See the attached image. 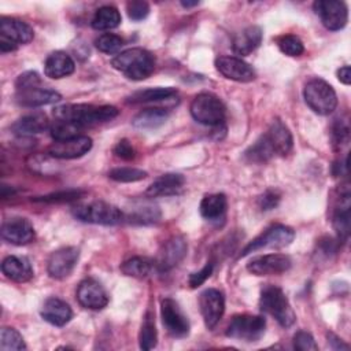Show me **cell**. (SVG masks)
Masks as SVG:
<instances>
[{"instance_id": "36", "label": "cell", "mask_w": 351, "mask_h": 351, "mask_svg": "<svg viewBox=\"0 0 351 351\" xmlns=\"http://www.w3.org/2000/svg\"><path fill=\"white\" fill-rule=\"evenodd\" d=\"M154 263L143 256H133L122 263L121 271L125 276L134 277V278H144L147 277L152 270Z\"/></svg>"}, {"instance_id": "41", "label": "cell", "mask_w": 351, "mask_h": 351, "mask_svg": "<svg viewBox=\"0 0 351 351\" xmlns=\"http://www.w3.org/2000/svg\"><path fill=\"white\" fill-rule=\"evenodd\" d=\"M277 45L280 51L288 56H299L304 52V45L302 40L295 34H284L278 37Z\"/></svg>"}, {"instance_id": "15", "label": "cell", "mask_w": 351, "mask_h": 351, "mask_svg": "<svg viewBox=\"0 0 351 351\" xmlns=\"http://www.w3.org/2000/svg\"><path fill=\"white\" fill-rule=\"evenodd\" d=\"M90 148H92L90 137L77 136L66 140L53 141L48 148V154L52 158H58V159H75L88 154Z\"/></svg>"}, {"instance_id": "2", "label": "cell", "mask_w": 351, "mask_h": 351, "mask_svg": "<svg viewBox=\"0 0 351 351\" xmlns=\"http://www.w3.org/2000/svg\"><path fill=\"white\" fill-rule=\"evenodd\" d=\"M111 64L126 78L141 81L149 77L155 69V56L144 48H129L119 52Z\"/></svg>"}, {"instance_id": "33", "label": "cell", "mask_w": 351, "mask_h": 351, "mask_svg": "<svg viewBox=\"0 0 351 351\" xmlns=\"http://www.w3.org/2000/svg\"><path fill=\"white\" fill-rule=\"evenodd\" d=\"M160 218V210L155 204H138L132 208V211L128 214L126 219L130 223H138V225H149L158 222Z\"/></svg>"}, {"instance_id": "23", "label": "cell", "mask_w": 351, "mask_h": 351, "mask_svg": "<svg viewBox=\"0 0 351 351\" xmlns=\"http://www.w3.org/2000/svg\"><path fill=\"white\" fill-rule=\"evenodd\" d=\"M41 317L51 325L55 326H63L66 325L71 317H73V311L71 307L62 299L59 298H48L41 310H40Z\"/></svg>"}, {"instance_id": "40", "label": "cell", "mask_w": 351, "mask_h": 351, "mask_svg": "<svg viewBox=\"0 0 351 351\" xmlns=\"http://www.w3.org/2000/svg\"><path fill=\"white\" fill-rule=\"evenodd\" d=\"M95 45L100 52L112 55V53H117L121 51V48L123 45V40L114 33H104V34H100L95 40Z\"/></svg>"}, {"instance_id": "5", "label": "cell", "mask_w": 351, "mask_h": 351, "mask_svg": "<svg viewBox=\"0 0 351 351\" xmlns=\"http://www.w3.org/2000/svg\"><path fill=\"white\" fill-rule=\"evenodd\" d=\"M192 118L206 126H221L226 117L222 100L213 93H199L189 107Z\"/></svg>"}, {"instance_id": "25", "label": "cell", "mask_w": 351, "mask_h": 351, "mask_svg": "<svg viewBox=\"0 0 351 351\" xmlns=\"http://www.w3.org/2000/svg\"><path fill=\"white\" fill-rule=\"evenodd\" d=\"M75 70V63L70 55L63 51H55L48 55L44 63V73L52 80L64 78L73 74Z\"/></svg>"}, {"instance_id": "45", "label": "cell", "mask_w": 351, "mask_h": 351, "mask_svg": "<svg viewBox=\"0 0 351 351\" xmlns=\"http://www.w3.org/2000/svg\"><path fill=\"white\" fill-rule=\"evenodd\" d=\"M126 11H128V16L132 21H143L148 16L149 14V5L145 1H140V0H134V1H129L126 4Z\"/></svg>"}, {"instance_id": "9", "label": "cell", "mask_w": 351, "mask_h": 351, "mask_svg": "<svg viewBox=\"0 0 351 351\" xmlns=\"http://www.w3.org/2000/svg\"><path fill=\"white\" fill-rule=\"evenodd\" d=\"M160 315H162L163 326L170 336L182 339L189 335L191 326H189L188 317L184 314L180 304L174 299L171 298L162 299Z\"/></svg>"}, {"instance_id": "39", "label": "cell", "mask_w": 351, "mask_h": 351, "mask_svg": "<svg viewBox=\"0 0 351 351\" xmlns=\"http://www.w3.org/2000/svg\"><path fill=\"white\" fill-rule=\"evenodd\" d=\"M108 177L117 182H136L147 177V171L136 167H115L110 170Z\"/></svg>"}, {"instance_id": "24", "label": "cell", "mask_w": 351, "mask_h": 351, "mask_svg": "<svg viewBox=\"0 0 351 351\" xmlns=\"http://www.w3.org/2000/svg\"><path fill=\"white\" fill-rule=\"evenodd\" d=\"M185 184V178L178 173H166L159 176L145 191L148 197L171 196L178 193Z\"/></svg>"}, {"instance_id": "20", "label": "cell", "mask_w": 351, "mask_h": 351, "mask_svg": "<svg viewBox=\"0 0 351 351\" xmlns=\"http://www.w3.org/2000/svg\"><path fill=\"white\" fill-rule=\"evenodd\" d=\"M0 37L12 41L15 45H22L33 40L34 32L25 21L3 16L0 19Z\"/></svg>"}, {"instance_id": "19", "label": "cell", "mask_w": 351, "mask_h": 351, "mask_svg": "<svg viewBox=\"0 0 351 351\" xmlns=\"http://www.w3.org/2000/svg\"><path fill=\"white\" fill-rule=\"evenodd\" d=\"M332 225L337 233L339 241H346L350 236V189L348 184L340 191L336 207L332 215Z\"/></svg>"}, {"instance_id": "49", "label": "cell", "mask_w": 351, "mask_h": 351, "mask_svg": "<svg viewBox=\"0 0 351 351\" xmlns=\"http://www.w3.org/2000/svg\"><path fill=\"white\" fill-rule=\"evenodd\" d=\"M114 154H115V156H118L121 159L130 160V159L134 158V148L132 147V144L126 138H122L114 147Z\"/></svg>"}, {"instance_id": "50", "label": "cell", "mask_w": 351, "mask_h": 351, "mask_svg": "<svg viewBox=\"0 0 351 351\" xmlns=\"http://www.w3.org/2000/svg\"><path fill=\"white\" fill-rule=\"evenodd\" d=\"M337 78L340 82H343L344 85H350L351 84V67L350 66H343L337 70Z\"/></svg>"}, {"instance_id": "7", "label": "cell", "mask_w": 351, "mask_h": 351, "mask_svg": "<svg viewBox=\"0 0 351 351\" xmlns=\"http://www.w3.org/2000/svg\"><path fill=\"white\" fill-rule=\"evenodd\" d=\"M266 329V319L262 315L239 314L232 318L226 328V336L243 341H258Z\"/></svg>"}, {"instance_id": "51", "label": "cell", "mask_w": 351, "mask_h": 351, "mask_svg": "<svg viewBox=\"0 0 351 351\" xmlns=\"http://www.w3.org/2000/svg\"><path fill=\"white\" fill-rule=\"evenodd\" d=\"M328 341L333 350H348V346L333 333H328Z\"/></svg>"}, {"instance_id": "44", "label": "cell", "mask_w": 351, "mask_h": 351, "mask_svg": "<svg viewBox=\"0 0 351 351\" xmlns=\"http://www.w3.org/2000/svg\"><path fill=\"white\" fill-rule=\"evenodd\" d=\"M293 348L299 351H317L318 346L310 332L299 330L293 336Z\"/></svg>"}, {"instance_id": "12", "label": "cell", "mask_w": 351, "mask_h": 351, "mask_svg": "<svg viewBox=\"0 0 351 351\" xmlns=\"http://www.w3.org/2000/svg\"><path fill=\"white\" fill-rule=\"evenodd\" d=\"M292 261L285 254H266L252 258L247 263V270L255 276H274L291 269Z\"/></svg>"}, {"instance_id": "38", "label": "cell", "mask_w": 351, "mask_h": 351, "mask_svg": "<svg viewBox=\"0 0 351 351\" xmlns=\"http://www.w3.org/2000/svg\"><path fill=\"white\" fill-rule=\"evenodd\" d=\"M0 350L1 351L26 350V344L23 341L22 335L16 329L4 326L0 333Z\"/></svg>"}, {"instance_id": "17", "label": "cell", "mask_w": 351, "mask_h": 351, "mask_svg": "<svg viewBox=\"0 0 351 351\" xmlns=\"http://www.w3.org/2000/svg\"><path fill=\"white\" fill-rule=\"evenodd\" d=\"M186 241L182 236L170 237L159 250L156 258V267L159 271H169L176 267L186 255Z\"/></svg>"}, {"instance_id": "43", "label": "cell", "mask_w": 351, "mask_h": 351, "mask_svg": "<svg viewBox=\"0 0 351 351\" xmlns=\"http://www.w3.org/2000/svg\"><path fill=\"white\" fill-rule=\"evenodd\" d=\"M350 138V126L346 119H335L332 125V140L333 144L336 145H343L347 144Z\"/></svg>"}, {"instance_id": "4", "label": "cell", "mask_w": 351, "mask_h": 351, "mask_svg": "<svg viewBox=\"0 0 351 351\" xmlns=\"http://www.w3.org/2000/svg\"><path fill=\"white\" fill-rule=\"evenodd\" d=\"M71 214L81 222L104 226L118 225L123 221V214L117 206L100 200L77 204L71 208Z\"/></svg>"}, {"instance_id": "52", "label": "cell", "mask_w": 351, "mask_h": 351, "mask_svg": "<svg viewBox=\"0 0 351 351\" xmlns=\"http://www.w3.org/2000/svg\"><path fill=\"white\" fill-rule=\"evenodd\" d=\"M197 4H199V1H181V5L184 8H191V7H195Z\"/></svg>"}, {"instance_id": "18", "label": "cell", "mask_w": 351, "mask_h": 351, "mask_svg": "<svg viewBox=\"0 0 351 351\" xmlns=\"http://www.w3.org/2000/svg\"><path fill=\"white\" fill-rule=\"evenodd\" d=\"M78 303L89 310H101L108 304L106 289L93 278L82 280L77 288Z\"/></svg>"}, {"instance_id": "46", "label": "cell", "mask_w": 351, "mask_h": 351, "mask_svg": "<svg viewBox=\"0 0 351 351\" xmlns=\"http://www.w3.org/2000/svg\"><path fill=\"white\" fill-rule=\"evenodd\" d=\"M41 86V78L36 71H25L18 75L15 81V88L16 90H23V89H30Z\"/></svg>"}, {"instance_id": "29", "label": "cell", "mask_w": 351, "mask_h": 351, "mask_svg": "<svg viewBox=\"0 0 351 351\" xmlns=\"http://www.w3.org/2000/svg\"><path fill=\"white\" fill-rule=\"evenodd\" d=\"M49 126L51 123L48 118L41 112H36V114L25 115L18 121H15L11 125V130L19 136H30V134L43 133L47 129H49Z\"/></svg>"}, {"instance_id": "8", "label": "cell", "mask_w": 351, "mask_h": 351, "mask_svg": "<svg viewBox=\"0 0 351 351\" xmlns=\"http://www.w3.org/2000/svg\"><path fill=\"white\" fill-rule=\"evenodd\" d=\"M295 239V230L287 225H273L267 228L262 234L255 237L241 252L240 258L247 256L251 252L263 248H282L289 245Z\"/></svg>"}, {"instance_id": "26", "label": "cell", "mask_w": 351, "mask_h": 351, "mask_svg": "<svg viewBox=\"0 0 351 351\" xmlns=\"http://www.w3.org/2000/svg\"><path fill=\"white\" fill-rule=\"evenodd\" d=\"M3 274L15 281V282H26L33 277V269L27 258L10 255L1 263Z\"/></svg>"}, {"instance_id": "28", "label": "cell", "mask_w": 351, "mask_h": 351, "mask_svg": "<svg viewBox=\"0 0 351 351\" xmlns=\"http://www.w3.org/2000/svg\"><path fill=\"white\" fill-rule=\"evenodd\" d=\"M228 208V200L223 193H211L206 195L199 206L200 215L210 221V222H218L225 218Z\"/></svg>"}, {"instance_id": "37", "label": "cell", "mask_w": 351, "mask_h": 351, "mask_svg": "<svg viewBox=\"0 0 351 351\" xmlns=\"http://www.w3.org/2000/svg\"><path fill=\"white\" fill-rule=\"evenodd\" d=\"M81 129L82 128L74 122L55 119V122L49 126V133H51L52 138H55V141H59V140H66V138L81 136L80 134Z\"/></svg>"}, {"instance_id": "11", "label": "cell", "mask_w": 351, "mask_h": 351, "mask_svg": "<svg viewBox=\"0 0 351 351\" xmlns=\"http://www.w3.org/2000/svg\"><path fill=\"white\" fill-rule=\"evenodd\" d=\"M199 307L207 329H214L225 313V298L221 291L208 288L200 293Z\"/></svg>"}, {"instance_id": "48", "label": "cell", "mask_w": 351, "mask_h": 351, "mask_svg": "<svg viewBox=\"0 0 351 351\" xmlns=\"http://www.w3.org/2000/svg\"><path fill=\"white\" fill-rule=\"evenodd\" d=\"M213 269H214V263L213 262H207L199 271H195L189 276V287L191 288H197L200 287L213 273Z\"/></svg>"}, {"instance_id": "21", "label": "cell", "mask_w": 351, "mask_h": 351, "mask_svg": "<svg viewBox=\"0 0 351 351\" xmlns=\"http://www.w3.org/2000/svg\"><path fill=\"white\" fill-rule=\"evenodd\" d=\"M60 99H62V96L56 90L44 89L41 86L16 90V93H15L16 103L23 107H40V106L56 103Z\"/></svg>"}, {"instance_id": "14", "label": "cell", "mask_w": 351, "mask_h": 351, "mask_svg": "<svg viewBox=\"0 0 351 351\" xmlns=\"http://www.w3.org/2000/svg\"><path fill=\"white\" fill-rule=\"evenodd\" d=\"M215 67L225 78L237 82H251L256 77L252 66L237 56H218Z\"/></svg>"}, {"instance_id": "1", "label": "cell", "mask_w": 351, "mask_h": 351, "mask_svg": "<svg viewBox=\"0 0 351 351\" xmlns=\"http://www.w3.org/2000/svg\"><path fill=\"white\" fill-rule=\"evenodd\" d=\"M118 108L114 106H93V104H63L53 108L55 119L69 121L81 128L104 123L118 115Z\"/></svg>"}, {"instance_id": "32", "label": "cell", "mask_w": 351, "mask_h": 351, "mask_svg": "<svg viewBox=\"0 0 351 351\" xmlns=\"http://www.w3.org/2000/svg\"><path fill=\"white\" fill-rule=\"evenodd\" d=\"M177 93V90L171 86L166 88H147L141 90L133 92L129 97V103H149V101H160V100H167L173 97Z\"/></svg>"}, {"instance_id": "31", "label": "cell", "mask_w": 351, "mask_h": 351, "mask_svg": "<svg viewBox=\"0 0 351 351\" xmlns=\"http://www.w3.org/2000/svg\"><path fill=\"white\" fill-rule=\"evenodd\" d=\"M119 23H121V14L118 8L112 5H103L97 8L90 22L95 30H111L118 27Z\"/></svg>"}, {"instance_id": "22", "label": "cell", "mask_w": 351, "mask_h": 351, "mask_svg": "<svg viewBox=\"0 0 351 351\" xmlns=\"http://www.w3.org/2000/svg\"><path fill=\"white\" fill-rule=\"evenodd\" d=\"M265 136L267 137L274 154L285 156L291 152L293 145L292 133L281 119H274Z\"/></svg>"}, {"instance_id": "34", "label": "cell", "mask_w": 351, "mask_h": 351, "mask_svg": "<svg viewBox=\"0 0 351 351\" xmlns=\"http://www.w3.org/2000/svg\"><path fill=\"white\" fill-rule=\"evenodd\" d=\"M274 155V151L265 134H262L248 149L244 152V159L250 163H265Z\"/></svg>"}, {"instance_id": "35", "label": "cell", "mask_w": 351, "mask_h": 351, "mask_svg": "<svg viewBox=\"0 0 351 351\" xmlns=\"http://www.w3.org/2000/svg\"><path fill=\"white\" fill-rule=\"evenodd\" d=\"M138 341H140V348L141 350H152L156 343H158V333H156V326H155V314L148 310L144 315L140 335H138Z\"/></svg>"}, {"instance_id": "6", "label": "cell", "mask_w": 351, "mask_h": 351, "mask_svg": "<svg viewBox=\"0 0 351 351\" xmlns=\"http://www.w3.org/2000/svg\"><path fill=\"white\" fill-rule=\"evenodd\" d=\"M303 97L306 104L319 115H329L337 107L335 89L321 78H313L304 85Z\"/></svg>"}, {"instance_id": "13", "label": "cell", "mask_w": 351, "mask_h": 351, "mask_svg": "<svg viewBox=\"0 0 351 351\" xmlns=\"http://www.w3.org/2000/svg\"><path fill=\"white\" fill-rule=\"evenodd\" d=\"M80 258L77 247H63L53 251L48 259L47 270L52 278L62 280L71 274Z\"/></svg>"}, {"instance_id": "3", "label": "cell", "mask_w": 351, "mask_h": 351, "mask_svg": "<svg viewBox=\"0 0 351 351\" xmlns=\"http://www.w3.org/2000/svg\"><path fill=\"white\" fill-rule=\"evenodd\" d=\"M259 308L262 313L271 315L282 328L292 326L296 319L288 298L285 296L282 289L276 285H265L262 288Z\"/></svg>"}, {"instance_id": "30", "label": "cell", "mask_w": 351, "mask_h": 351, "mask_svg": "<svg viewBox=\"0 0 351 351\" xmlns=\"http://www.w3.org/2000/svg\"><path fill=\"white\" fill-rule=\"evenodd\" d=\"M169 118V112L165 108L154 107L140 111L132 121L133 126L143 130H152L163 125Z\"/></svg>"}, {"instance_id": "10", "label": "cell", "mask_w": 351, "mask_h": 351, "mask_svg": "<svg viewBox=\"0 0 351 351\" xmlns=\"http://www.w3.org/2000/svg\"><path fill=\"white\" fill-rule=\"evenodd\" d=\"M314 12L319 16L322 25L329 30H340L347 25L348 10L344 1L318 0L313 4Z\"/></svg>"}, {"instance_id": "47", "label": "cell", "mask_w": 351, "mask_h": 351, "mask_svg": "<svg viewBox=\"0 0 351 351\" xmlns=\"http://www.w3.org/2000/svg\"><path fill=\"white\" fill-rule=\"evenodd\" d=\"M281 195L276 189H267L258 197V206L262 211H270L280 203Z\"/></svg>"}, {"instance_id": "27", "label": "cell", "mask_w": 351, "mask_h": 351, "mask_svg": "<svg viewBox=\"0 0 351 351\" xmlns=\"http://www.w3.org/2000/svg\"><path fill=\"white\" fill-rule=\"evenodd\" d=\"M262 29L256 25H251L247 26L245 29H243L241 32H239L232 43V48L233 52L241 56L250 55L252 51H255L261 41H262Z\"/></svg>"}, {"instance_id": "42", "label": "cell", "mask_w": 351, "mask_h": 351, "mask_svg": "<svg viewBox=\"0 0 351 351\" xmlns=\"http://www.w3.org/2000/svg\"><path fill=\"white\" fill-rule=\"evenodd\" d=\"M84 195L82 191L80 189H67V191H59L53 192L45 196H38L34 197V202H43V203H64V202H73Z\"/></svg>"}, {"instance_id": "16", "label": "cell", "mask_w": 351, "mask_h": 351, "mask_svg": "<svg viewBox=\"0 0 351 351\" xmlns=\"http://www.w3.org/2000/svg\"><path fill=\"white\" fill-rule=\"evenodd\" d=\"M1 237L14 245H25L34 240V228L29 219L14 217L8 218L1 225Z\"/></svg>"}]
</instances>
